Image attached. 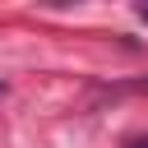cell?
I'll return each mask as SVG.
<instances>
[{
	"mask_svg": "<svg viewBox=\"0 0 148 148\" xmlns=\"http://www.w3.org/2000/svg\"><path fill=\"white\" fill-rule=\"evenodd\" d=\"M130 148H148V139H143V143H130Z\"/></svg>",
	"mask_w": 148,
	"mask_h": 148,
	"instance_id": "cell-2",
	"label": "cell"
},
{
	"mask_svg": "<svg viewBox=\"0 0 148 148\" xmlns=\"http://www.w3.org/2000/svg\"><path fill=\"white\" fill-rule=\"evenodd\" d=\"M139 18H148V5H139Z\"/></svg>",
	"mask_w": 148,
	"mask_h": 148,
	"instance_id": "cell-1",
	"label": "cell"
}]
</instances>
